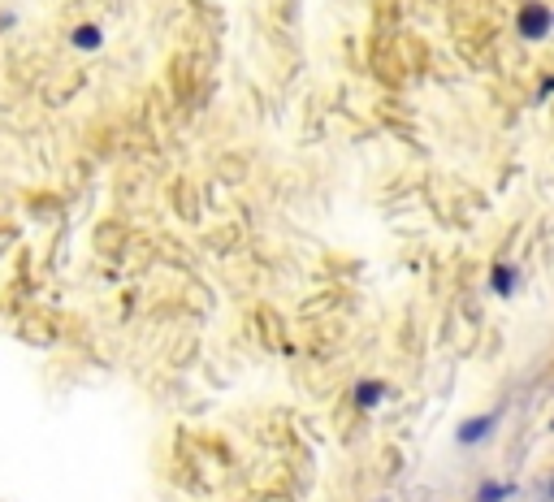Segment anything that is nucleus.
Returning <instances> with one entry per match:
<instances>
[{
	"label": "nucleus",
	"mask_w": 554,
	"mask_h": 502,
	"mask_svg": "<svg viewBox=\"0 0 554 502\" xmlns=\"http://www.w3.org/2000/svg\"><path fill=\"white\" fill-rule=\"evenodd\" d=\"M386 399H390V386H386V381H377V377L355 381V390H351V403L360 407V412H377Z\"/></svg>",
	"instance_id": "obj_1"
},
{
	"label": "nucleus",
	"mask_w": 554,
	"mask_h": 502,
	"mask_svg": "<svg viewBox=\"0 0 554 502\" xmlns=\"http://www.w3.org/2000/svg\"><path fill=\"white\" fill-rule=\"evenodd\" d=\"M550 31V9L546 5H524L520 9V35L524 39H542Z\"/></svg>",
	"instance_id": "obj_2"
},
{
	"label": "nucleus",
	"mask_w": 554,
	"mask_h": 502,
	"mask_svg": "<svg viewBox=\"0 0 554 502\" xmlns=\"http://www.w3.org/2000/svg\"><path fill=\"white\" fill-rule=\"evenodd\" d=\"M70 48L74 52H100L104 48V26H96V22L70 26Z\"/></svg>",
	"instance_id": "obj_3"
},
{
	"label": "nucleus",
	"mask_w": 554,
	"mask_h": 502,
	"mask_svg": "<svg viewBox=\"0 0 554 502\" xmlns=\"http://www.w3.org/2000/svg\"><path fill=\"white\" fill-rule=\"evenodd\" d=\"M494 433V416H472V420H464V425H459V433L455 438L464 442V446H477V442H485Z\"/></svg>",
	"instance_id": "obj_4"
},
{
	"label": "nucleus",
	"mask_w": 554,
	"mask_h": 502,
	"mask_svg": "<svg viewBox=\"0 0 554 502\" xmlns=\"http://www.w3.org/2000/svg\"><path fill=\"white\" fill-rule=\"evenodd\" d=\"M494 290H498V295H511V290H516V269L498 264V269H494Z\"/></svg>",
	"instance_id": "obj_5"
},
{
	"label": "nucleus",
	"mask_w": 554,
	"mask_h": 502,
	"mask_svg": "<svg viewBox=\"0 0 554 502\" xmlns=\"http://www.w3.org/2000/svg\"><path fill=\"white\" fill-rule=\"evenodd\" d=\"M503 498H507L503 485H481V502H503Z\"/></svg>",
	"instance_id": "obj_6"
}]
</instances>
